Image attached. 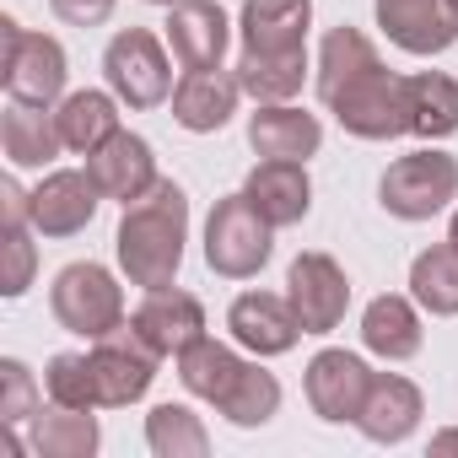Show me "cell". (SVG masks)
<instances>
[{
    "mask_svg": "<svg viewBox=\"0 0 458 458\" xmlns=\"http://www.w3.org/2000/svg\"><path fill=\"white\" fill-rule=\"evenodd\" d=\"M183 243H189V194L173 178H162L146 199L124 205L119 233H114L119 270L140 292H157V286H173L178 281Z\"/></svg>",
    "mask_w": 458,
    "mask_h": 458,
    "instance_id": "6da1fadb",
    "label": "cell"
},
{
    "mask_svg": "<svg viewBox=\"0 0 458 458\" xmlns=\"http://www.w3.org/2000/svg\"><path fill=\"white\" fill-rule=\"evenodd\" d=\"M276 254V226L254 210V199L238 194H221L205 216V265L221 281H254Z\"/></svg>",
    "mask_w": 458,
    "mask_h": 458,
    "instance_id": "7a4b0ae2",
    "label": "cell"
},
{
    "mask_svg": "<svg viewBox=\"0 0 458 458\" xmlns=\"http://www.w3.org/2000/svg\"><path fill=\"white\" fill-rule=\"evenodd\" d=\"M49 313H55V324H60L65 335H76V340H103V335H114V329L130 324L119 276H114L108 265H92V259H76V265H65V270L55 276V286H49Z\"/></svg>",
    "mask_w": 458,
    "mask_h": 458,
    "instance_id": "3957f363",
    "label": "cell"
},
{
    "mask_svg": "<svg viewBox=\"0 0 458 458\" xmlns=\"http://www.w3.org/2000/svg\"><path fill=\"white\" fill-rule=\"evenodd\" d=\"M103 81L135 114L162 108L173 98V87H178L173 81V49H167V38H157L151 28H119L108 38V49H103Z\"/></svg>",
    "mask_w": 458,
    "mask_h": 458,
    "instance_id": "277c9868",
    "label": "cell"
},
{
    "mask_svg": "<svg viewBox=\"0 0 458 458\" xmlns=\"http://www.w3.org/2000/svg\"><path fill=\"white\" fill-rule=\"evenodd\" d=\"M458 199V157H447L437 140H426L410 157H394L377 178V205L394 221H431Z\"/></svg>",
    "mask_w": 458,
    "mask_h": 458,
    "instance_id": "5b68a950",
    "label": "cell"
},
{
    "mask_svg": "<svg viewBox=\"0 0 458 458\" xmlns=\"http://www.w3.org/2000/svg\"><path fill=\"white\" fill-rule=\"evenodd\" d=\"M0 87H6L12 103H33V108H55L65 98V76H71V60L60 49V38L49 33H33L22 28L17 17H0Z\"/></svg>",
    "mask_w": 458,
    "mask_h": 458,
    "instance_id": "8992f818",
    "label": "cell"
},
{
    "mask_svg": "<svg viewBox=\"0 0 458 458\" xmlns=\"http://www.w3.org/2000/svg\"><path fill=\"white\" fill-rule=\"evenodd\" d=\"M324 108L356 140H399V135H410V76L372 65L356 81H345Z\"/></svg>",
    "mask_w": 458,
    "mask_h": 458,
    "instance_id": "52a82bcc",
    "label": "cell"
},
{
    "mask_svg": "<svg viewBox=\"0 0 458 458\" xmlns=\"http://www.w3.org/2000/svg\"><path fill=\"white\" fill-rule=\"evenodd\" d=\"M286 297L297 308V324L302 335H335L345 324V308H351V276L340 270V259L329 254H297L292 270H286Z\"/></svg>",
    "mask_w": 458,
    "mask_h": 458,
    "instance_id": "ba28073f",
    "label": "cell"
},
{
    "mask_svg": "<svg viewBox=\"0 0 458 458\" xmlns=\"http://www.w3.org/2000/svg\"><path fill=\"white\" fill-rule=\"evenodd\" d=\"M157 351L124 324L103 340H92V372H98V404L103 410H124V404H140L157 383Z\"/></svg>",
    "mask_w": 458,
    "mask_h": 458,
    "instance_id": "9c48e42d",
    "label": "cell"
},
{
    "mask_svg": "<svg viewBox=\"0 0 458 458\" xmlns=\"http://www.w3.org/2000/svg\"><path fill=\"white\" fill-rule=\"evenodd\" d=\"M367 388H372V367L356 356V351H318L313 361H308V372H302V394H308V404H313V415L318 420H329V426H356V415H361V404H367Z\"/></svg>",
    "mask_w": 458,
    "mask_h": 458,
    "instance_id": "30bf717a",
    "label": "cell"
},
{
    "mask_svg": "<svg viewBox=\"0 0 458 458\" xmlns=\"http://www.w3.org/2000/svg\"><path fill=\"white\" fill-rule=\"evenodd\" d=\"M226 329H233V340L259 361L286 356L302 340V324H297V308H292L286 292H243L226 308Z\"/></svg>",
    "mask_w": 458,
    "mask_h": 458,
    "instance_id": "8fae6325",
    "label": "cell"
},
{
    "mask_svg": "<svg viewBox=\"0 0 458 458\" xmlns=\"http://www.w3.org/2000/svg\"><path fill=\"white\" fill-rule=\"evenodd\" d=\"M98 205H103V189L92 183L87 167H55L33 189V233L38 238H76L92 226Z\"/></svg>",
    "mask_w": 458,
    "mask_h": 458,
    "instance_id": "7c38bea8",
    "label": "cell"
},
{
    "mask_svg": "<svg viewBox=\"0 0 458 458\" xmlns=\"http://www.w3.org/2000/svg\"><path fill=\"white\" fill-rule=\"evenodd\" d=\"M383 38L404 55H442L458 44V12L447 0H372Z\"/></svg>",
    "mask_w": 458,
    "mask_h": 458,
    "instance_id": "4fadbf2b",
    "label": "cell"
},
{
    "mask_svg": "<svg viewBox=\"0 0 458 458\" xmlns=\"http://www.w3.org/2000/svg\"><path fill=\"white\" fill-rule=\"evenodd\" d=\"M87 173H92V183L103 189V199H119V205H135V199H146V194L162 183L157 151H151V140L135 135V130L108 135V140L87 157Z\"/></svg>",
    "mask_w": 458,
    "mask_h": 458,
    "instance_id": "5bb4252c",
    "label": "cell"
},
{
    "mask_svg": "<svg viewBox=\"0 0 458 458\" xmlns=\"http://www.w3.org/2000/svg\"><path fill=\"white\" fill-rule=\"evenodd\" d=\"M130 329L167 361V356L189 351V345L205 335V308H199V297L183 292V286H157V292H146L140 308L130 313Z\"/></svg>",
    "mask_w": 458,
    "mask_h": 458,
    "instance_id": "9a60e30c",
    "label": "cell"
},
{
    "mask_svg": "<svg viewBox=\"0 0 458 458\" xmlns=\"http://www.w3.org/2000/svg\"><path fill=\"white\" fill-rule=\"evenodd\" d=\"M162 38L183 71H210V65H221L226 44H233V17L216 0H178V6H167Z\"/></svg>",
    "mask_w": 458,
    "mask_h": 458,
    "instance_id": "2e32d148",
    "label": "cell"
},
{
    "mask_svg": "<svg viewBox=\"0 0 458 458\" xmlns=\"http://www.w3.org/2000/svg\"><path fill=\"white\" fill-rule=\"evenodd\" d=\"M238 98H243L238 71L210 65V71H183L167 103H173V124H178V130H189V135H216V130L233 124Z\"/></svg>",
    "mask_w": 458,
    "mask_h": 458,
    "instance_id": "e0dca14e",
    "label": "cell"
},
{
    "mask_svg": "<svg viewBox=\"0 0 458 458\" xmlns=\"http://www.w3.org/2000/svg\"><path fill=\"white\" fill-rule=\"evenodd\" d=\"M420 415H426V399H420V388L404 372H372V388H367V404L356 415V431L367 442H377V447H399V442L415 437Z\"/></svg>",
    "mask_w": 458,
    "mask_h": 458,
    "instance_id": "ac0fdd59",
    "label": "cell"
},
{
    "mask_svg": "<svg viewBox=\"0 0 458 458\" xmlns=\"http://www.w3.org/2000/svg\"><path fill=\"white\" fill-rule=\"evenodd\" d=\"M249 146L265 162H308L324 146V124L297 103H259L249 114Z\"/></svg>",
    "mask_w": 458,
    "mask_h": 458,
    "instance_id": "d6986e66",
    "label": "cell"
},
{
    "mask_svg": "<svg viewBox=\"0 0 458 458\" xmlns=\"http://www.w3.org/2000/svg\"><path fill=\"white\" fill-rule=\"evenodd\" d=\"M243 194L254 199V210L276 226H297L308 221L313 210V178H308V162H254V173L243 178Z\"/></svg>",
    "mask_w": 458,
    "mask_h": 458,
    "instance_id": "ffe728a7",
    "label": "cell"
},
{
    "mask_svg": "<svg viewBox=\"0 0 458 458\" xmlns=\"http://www.w3.org/2000/svg\"><path fill=\"white\" fill-rule=\"evenodd\" d=\"M308 28H313V0H243L238 12V38L243 49L259 55L308 49Z\"/></svg>",
    "mask_w": 458,
    "mask_h": 458,
    "instance_id": "44dd1931",
    "label": "cell"
},
{
    "mask_svg": "<svg viewBox=\"0 0 458 458\" xmlns=\"http://www.w3.org/2000/svg\"><path fill=\"white\" fill-rule=\"evenodd\" d=\"M361 345L383 361H410L420 356L426 345V329H420V302L415 297H399V292H383L361 308Z\"/></svg>",
    "mask_w": 458,
    "mask_h": 458,
    "instance_id": "7402d4cb",
    "label": "cell"
},
{
    "mask_svg": "<svg viewBox=\"0 0 458 458\" xmlns=\"http://www.w3.org/2000/svg\"><path fill=\"white\" fill-rule=\"evenodd\" d=\"M0 151H6L12 167H49L65 151L55 108H33V103L6 98V114H0Z\"/></svg>",
    "mask_w": 458,
    "mask_h": 458,
    "instance_id": "603a6c76",
    "label": "cell"
},
{
    "mask_svg": "<svg viewBox=\"0 0 458 458\" xmlns=\"http://www.w3.org/2000/svg\"><path fill=\"white\" fill-rule=\"evenodd\" d=\"M119 98L114 92H65L60 103H55V124H60V140H65V151H76V157H92L108 135H119L124 124H119Z\"/></svg>",
    "mask_w": 458,
    "mask_h": 458,
    "instance_id": "cb8c5ba5",
    "label": "cell"
},
{
    "mask_svg": "<svg viewBox=\"0 0 458 458\" xmlns=\"http://www.w3.org/2000/svg\"><path fill=\"white\" fill-rule=\"evenodd\" d=\"M22 447H28L33 458H92V453L103 447V431H98V415H92V410H65V404H55V410H38V415L28 420Z\"/></svg>",
    "mask_w": 458,
    "mask_h": 458,
    "instance_id": "d4e9b609",
    "label": "cell"
},
{
    "mask_svg": "<svg viewBox=\"0 0 458 458\" xmlns=\"http://www.w3.org/2000/svg\"><path fill=\"white\" fill-rule=\"evenodd\" d=\"M173 367H178V383H183L194 399L221 404L226 394H233V383L243 377V367H249V361H243L233 345H221V340L199 335L189 351H178V356H173Z\"/></svg>",
    "mask_w": 458,
    "mask_h": 458,
    "instance_id": "484cf974",
    "label": "cell"
},
{
    "mask_svg": "<svg viewBox=\"0 0 458 458\" xmlns=\"http://www.w3.org/2000/svg\"><path fill=\"white\" fill-rule=\"evenodd\" d=\"M302 81H308V49H286V55L243 49L238 55V87L254 103H292Z\"/></svg>",
    "mask_w": 458,
    "mask_h": 458,
    "instance_id": "4316f807",
    "label": "cell"
},
{
    "mask_svg": "<svg viewBox=\"0 0 458 458\" xmlns=\"http://www.w3.org/2000/svg\"><path fill=\"white\" fill-rule=\"evenodd\" d=\"M410 135H420V140L458 135V81L447 71L410 76Z\"/></svg>",
    "mask_w": 458,
    "mask_h": 458,
    "instance_id": "83f0119b",
    "label": "cell"
},
{
    "mask_svg": "<svg viewBox=\"0 0 458 458\" xmlns=\"http://www.w3.org/2000/svg\"><path fill=\"white\" fill-rule=\"evenodd\" d=\"M410 297L431 318H458V249L431 243L410 259Z\"/></svg>",
    "mask_w": 458,
    "mask_h": 458,
    "instance_id": "f1b7e54d",
    "label": "cell"
},
{
    "mask_svg": "<svg viewBox=\"0 0 458 458\" xmlns=\"http://www.w3.org/2000/svg\"><path fill=\"white\" fill-rule=\"evenodd\" d=\"M372 65H383V60H377V44H372L361 28H351V22L329 28L324 44H318V98L329 103L345 81H356V76L372 71Z\"/></svg>",
    "mask_w": 458,
    "mask_h": 458,
    "instance_id": "f546056e",
    "label": "cell"
},
{
    "mask_svg": "<svg viewBox=\"0 0 458 458\" xmlns=\"http://www.w3.org/2000/svg\"><path fill=\"white\" fill-rule=\"evenodd\" d=\"M146 447L157 458H205L210 453V431H205V420L189 404L167 399V404H157L146 415Z\"/></svg>",
    "mask_w": 458,
    "mask_h": 458,
    "instance_id": "4dcf8cb0",
    "label": "cell"
},
{
    "mask_svg": "<svg viewBox=\"0 0 458 458\" xmlns=\"http://www.w3.org/2000/svg\"><path fill=\"white\" fill-rule=\"evenodd\" d=\"M233 426H243V431H254V426H270L276 420V410H281V383H276V372H265L259 367V356L243 367V377L233 383V394H226L221 404H216Z\"/></svg>",
    "mask_w": 458,
    "mask_h": 458,
    "instance_id": "1f68e13d",
    "label": "cell"
},
{
    "mask_svg": "<svg viewBox=\"0 0 458 458\" xmlns=\"http://www.w3.org/2000/svg\"><path fill=\"white\" fill-rule=\"evenodd\" d=\"M44 394L49 404H65V410H98V372H92V351H60L49 356L44 367Z\"/></svg>",
    "mask_w": 458,
    "mask_h": 458,
    "instance_id": "d6a6232c",
    "label": "cell"
},
{
    "mask_svg": "<svg viewBox=\"0 0 458 458\" xmlns=\"http://www.w3.org/2000/svg\"><path fill=\"white\" fill-rule=\"evenodd\" d=\"M44 388H38V377L28 372V361H17V356H0V420H6L12 431H22L44 404Z\"/></svg>",
    "mask_w": 458,
    "mask_h": 458,
    "instance_id": "836d02e7",
    "label": "cell"
},
{
    "mask_svg": "<svg viewBox=\"0 0 458 458\" xmlns=\"http://www.w3.org/2000/svg\"><path fill=\"white\" fill-rule=\"evenodd\" d=\"M33 270H38L33 221H28V226H6V270H0V292H6V297H22V292L33 286Z\"/></svg>",
    "mask_w": 458,
    "mask_h": 458,
    "instance_id": "e575fe53",
    "label": "cell"
},
{
    "mask_svg": "<svg viewBox=\"0 0 458 458\" xmlns=\"http://www.w3.org/2000/svg\"><path fill=\"white\" fill-rule=\"evenodd\" d=\"M119 0H49V12L65 22V28H103L114 17Z\"/></svg>",
    "mask_w": 458,
    "mask_h": 458,
    "instance_id": "d590c367",
    "label": "cell"
},
{
    "mask_svg": "<svg viewBox=\"0 0 458 458\" xmlns=\"http://www.w3.org/2000/svg\"><path fill=\"white\" fill-rule=\"evenodd\" d=\"M431 453H458V431H437L431 437Z\"/></svg>",
    "mask_w": 458,
    "mask_h": 458,
    "instance_id": "8d00e7d4",
    "label": "cell"
},
{
    "mask_svg": "<svg viewBox=\"0 0 458 458\" xmlns=\"http://www.w3.org/2000/svg\"><path fill=\"white\" fill-rule=\"evenodd\" d=\"M447 243L458 249V210H453V226H447Z\"/></svg>",
    "mask_w": 458,
    "mask_h": 458,
    "instance_id": "74e56055",
    "label": "cell"
},
{
    "mask_svg": "<svg viewBox=\"0 0 458 458\" xmlns=\"http://www.w3.org/2000/svg\"><path fill=\"white\" fill-rule=\"evenodd\" d=\"M146 6H178V0H146Z\"/></svg>",
    "mask_w": 458,
    "mask_h": 458,
    "instance_id": "f35d334b",
    "label": "cell"
},
{
    "mask_svg": "<svg viewBox=\"0 0 458 458\" xmlns=\"http://www.w3.org/2000/svg\"><path fill=\"white\" fill-rule=\"evenodd\" d=\"M447 6H453V12H458V0H447Z\"/></svg>",
    "mask_w": 458,
    "mask_h": 458,
    "instance_id": "ab89813d",
    "label": "cell"
}]
</instances>
